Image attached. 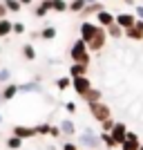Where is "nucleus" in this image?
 Instances as JSON below:
<instances>
[{"label":"nucleus","instance_id":"1","mask_svg":"<svg viewBox=\"0 0 143 150\" xmlns=\"http://www.w3.org/2000/svg\"><path fill=\"white\" fill-rule=\"evenodd\" d=\"M69 58H72V63H83V65H89V63H92V54L87 50L85 40L76 38L74 43H72V47H69Z\"/></svg>","mask_w":143,"mask_h":150},{"label":"nucleus","instance_id":"2","mask_svg":"<svg viewBox=\"0 0 143 150\" xmlns=\"http://www.w3.org/2000/svg\"><path fill=\"white\" fill-rule=\"evenodd\" d=\"M78 137V141L76 144L81 146V148H85V150H99L101 146V137H99V132H94V130H89V128H85V130L81 132V134H76Z\"/></svg>","mask_w":143,"mask_h":150},{"label":"nucleus","instance_id":"3","mask_svg":"<svg viewBox=\"0 0 143 150\" xmlns=\"http://www.w3.org/2000/svg\"><path fill=\"white\" fill-rule=\"evenodd\" d=\"M87 110H89V114H92L94 121H105L112 117V110H110V105H107L105 101H96V103H87Z\"/></svg>","mask_w":143,"mask_h":150},{"label":"nucleus","instance_id":"4","mask_svg":"<svg viewBox=\"0 0 143 150\" xmlns=\"http://www.w3.org/2000/svg\"><path fill=\"white\" fill-rule=\"evenodd\" d=\"M105 45H107V31H105V27H101L96 31V36L87 43V50H89V54H99V52H103Z\"/></svg>","mask_w":143,"mask_h":150},{"label":"nucleus","instance_id":"5","mask_svg":"<svg viewBox=\"0 0 143 150\" xmlns=\"http://www.w3.org/2000/svg\"><path fill=\"white\" fill-rule=\"evenodd\" d=\"M101 29V25H96L94 20H83L81 23V27H78V31H81V40H85V43H89L94 36H96V31Z\"/></svg>","mask_w":143,"mask_h":150},{"label":"nucleus","instance_id":"6","mask_svg":"<svg viewBox=\"0 0 143 150\" xmlns=\"http://www.w3.org/2000/svg\"><path fill=\"white\" fill-rule=\"evenodd\" d=\"M94 85H92V81H89V76H76V79H72V90H74L78 96H85L89 90H92Z\"/></svg>","mask_w":143,"mask_h":150},{"label":"nucleus","instance_id":"7","mask_svg":"<svg viewBox=\"0 0 143 150\" xmlns=\"http://www.w3.org/2000/svg\"><path fill=\"white\" fill-rule=\"evenodd\" d=\"M18 92L20 94H43V83H40V79H34V81H27V83H18Z\"/></svg>","mask_w":143,"mask_h":150},{"label":"nucleus","instance_id":"8","mask_svg":"<svg viewBox=\"0 0 143 150\" xmlns=\"http://www.w3.org/2000/svg\"><path fill=\"white\" fill-rule=\"evenodd\" d=\"M11 134L20 137L23 141H27V139H34V137H38V134H36V128H34V125H23V123L13 125V128H11Z\"/></svg>","mask_w":143,"mask_h":150},{"label":"nucleus","instance_id":"9","mask_svg":"<svg viewBox=\"0 0 143 150\" xmlns=\"http://www.w3.org/2000/svg\"><path fill=\"white\" fill-rule=\"evenodd\" d=\"M141 139H139V134L137 132H132V130H128V134H125V141L121 144V150H139L141 148Z\"/></svg>","mask_w":143,"mask_h":150},{"label":"nucleus","instance_id":"10","mask_svg":"<svg viewBox=\"0 0 143 150\" xmlns=\"http://www.w3.org/2000/svg\"><path fill=\"white\" fill-rule=\"evenodd\" d=\"M94 23L107 29L110 25H114V23H116V13H112L110 9H103V11H99V13H96V20H94Z\"/></svg>","mask_w":143,"mask_h":150},{"label":"nucleus","instance_id":"11","mask_svg":"<svg viewBox=\"0 0 143 150\" xmlns=\"http://www.w3.org/2000/svg\"><path fill=\"white\" fill-rule=\"evenodd\" d=\"M134 23H137V16H134L132 11H121V13H116V25L123 27V31L130 29V27H134Z\"/></svg>","mask_w":143,"mask_h":150},{"label":"nucleus","instance_id":"12","mask_svg":"<svg viewBox=\"0 0 143 150\" xmlns=\"http://www.w3.org/2000/svg\"><path fill=\"white\" fill-rule=\"evenodd\" d=\"M18 83H7V85H2V90H0V96H2V101L5 103H9V101H13L16 96H18Z\"/></svg>","mask_w":143,"mask_h":150},{"label":"nucleus","instance_id":"13","mask_svg":"<svg viewBox=\"0 0 143 150\" xmlns=\"http://www.w3.org/2000/svg\"><path fill=\"white\" fill-rule=\"evenodd\" d=\"M58 128H61V134H63V137H67V139H72V137L78 134V128H76V123L72 119H63L61 123H58Z\"/></svg>","mask_w":143,"mask_h":150},{"label":"nucleus","instance_id":"14","mask_svg":"<svg viewBox=\"0 0 143 150\" xmlns=\"http://www.w3.org/2000/svg\"><path fill=\"white\" fill-rule=\"evenodd\" d=\"M125 38L128 40H143V20L137 18V23H134V27H130V29H125Z\"/></svg>","mask_w":143,"mask_h":150},{"label":"nucleus","instance_id":"15","mask_svg":"<svg viewBox=\"0 0 143 150\" xmlns=\"http://www.w3.org/2000/svg\"><path fill=\"white\" fill-rule=\"evenodd\" d=\"M110 134H112V137H114V141H116V144L121 146V144L125 141V134H128V125H125L123 121H116V125L112 128V132H110Z\"/></svg>","mask_w":143,"mask_h":150},{"label":"nucleus","instance_id":"16","mask_svg":"<svg viewBox=\"0 0 143 150\" xmlns=\"http://www.w3.org/2000/svg\"><path fill=\"white\" fill-rule=\"evenodd\" d=\"M103 9H105V5H103V2H92V5H85V9H83L81 11V18L83 20H89V16H96V13L99 11H103Z\"/></svg>","mask_w":143,"mask_h":150},{"label":"nucleus","instance_id":"17","mask_svg":"<svg viewBox=\"0 0 143 150\" xmlns=\"http://www.w3.org/2000/svg\"><path fill=\"white\" fill-rule=\"evenodd\" d=\"M49 11H51V0H40V2L34 7V16H36V18H45Z\"/></svg>","mask_w":143,"mask_h":150},{"label":"nucleus","instance_id":"18","mask_svg":"<svg viewBox=\"0 0 143 150\" xmlns=\"http://www.w3.org/2000/svg\"><path fill=\"white\" fill-rule=\"evenodd\" d=\"M89 72V65H83V63H72L69 65V76L76 79V76H87Z\"/></svg>","mask_w":143,"mask_h":150},{"label":"nucleus","instance_id":"19","mask_svg":"<svg viewBox=\"0 0 143 150\" xmlns=\"http://www.w3.org/2000/svg\"><path fill=\"white\" fill-rule=\"evenodd\" d=\"M23 139L20 137H16V134H9V137L5 139V146H7V150H23Z\"/></svg>","mask_w":143,"mask_h":150},{"label":"nucleus","instance_id":"20","mask_svg":"<svg viewBox=\"0 0 143 150\" xmlns=\"http://www.w3.org/2000/svg\"><path fill=\"white\" fill-rule=\"evenodd\" d=\"M99 137H101V144L105 146L107 150H114V148H121V146L114 141V137L110 134V132H99Z\"/></svg>","mask_w":143,"mask_h":150},{"label":"nucleus","instance_id":"21","mask_svg":"<svg viewBox=\"0 0 143 150\" xmlns=\"http://www.w3.org/2000/svg\"><path fill=\"white\" fill-rule=\"evenodd\" d=\"M13 34V23L9 18H2L0 20V38H7Z\"/></svg>","mask_w":143,"mask_h":150},{"label":"nucleus","instance_id":"22","mask_svg":"<svg viewBox=\"0 0 143 150\" xmlns=\"http://www.w3.org/2000/svg\"><path fill=\"white\" fill-rule=\"evenodd\" d=\"M83 101H85V103H96V101H103V92H101L99 88H92L85 96H83Z\"/></svg>","mask_w":143,"mask_h":150},{"label":"nucleus","instance_id":"23","mask_svg":"<svg viewBox=\"0 0 143 150\" xmlns=\"http://www.w3.org/2000/svg\"><path fill=\"white\" fill-rule=\"evenodd\" d=\"M105 31H107V38H112V40H118V38H123V36H125L123 27H118L116 23H114V25H110Z\"/></svg>","mask_w":143,"mask_h":150},{"label":"nucleus","instance_id":"24","mask_svg":"<svg viewBox=\"0 0 143 150\" xmlns=\"http://www.w3.org/2000/svg\"><path fill=\"white\" fill-rule=\"evenodd\" d=\"M56 27L54 25H47V27H43V29H40V38H43V40H54V38H56Z\"/></svg>","mask_w":143,"mask_h":150},{"label":"nucleus","instance_id":"25","mask_svg":"<svg viewBox=\"0 0 143 150\" xmlns=\"http://www.w3.org/2000/svg\"><path fill=\"white\" fill-rule=\"evenodd\" d=\"M2 5L7 7V11H9V13H18V11H23L20 0H2Z\"/></svg>","mask_w":143,"mask_h":150},{"label":"nucleus","instance_id":"26","mask_svg":"<svg viewBox=\"0 0 143 150\" xmlns=\"http://www.w3.org/2000/svg\"><path fill=\"white\" fill-rule=\"evenodd\" d=\"M51 11H56V13L69 11V2L67 0H51Z\"/></svg>","mask_w":143,"mask_h":150},{"label":"nucleus","instance_id":"27","mask_svg":"<svg viewBox=\"0 0 143 150\" xmlns=\"http://www.w3.org/2000/svg\"><path fill=\"white\" fill-rule=\"evenodd\" d=\"M23 56H25L27 61H36V47H34L31 43L23 45Z\"/></svg>","mask_w":143,"mask_h":150},{"label":"nucleus","instance_id":"28","mask_svg":"<svg viewBox=\"0 0 143 150\" xmlns=\"http://www.w3.org/2000/svg\"><path fill=\"white\" fill-rule=\"evenodd\" d=\"M56 88L61 90V92L69 90L72 88V76H61V79H56Z\"/></svg>","mask_w":143,"mask_h":150},{"label":"nucleus","instance_id":"29","mask_svg":"<svg viewBox=\"0 0 143 150\" xmlns=\"http://www.w3.org/2000/svg\"><path fill=\"white\" fill-rule=\"evenodd\" d=\"M85 0H69V11L72 13H81L83 9H85Z\"/></svg>","mask_w":143,"mask_h":150},{"label":"nucleus","instance_id":"30","mask_svg":"<svg viewBox=\"0 0 143 150\" xmlns=\"http://www.w3.org/2000/svg\"><path fill=\"white\" fill-rule=\"evenodd\" d=\"M34 128H36V134H40V137H49L51 123H49V121H45V123H38V125H34Z\"/></svg>","mask_w":143,"mask_h":150},{"label":"nucleus","instance_id":"31","mask_svg":"<svg viewBox=\"0 0 143 150\" xmlns=\"http://www.w3.org/2000/svg\"><path fill=\"white\" fill-rule=\"evenodd\" d=\"M11 83V69L9 67H0V85Z\"/></svg>","mask_w":143,"mask_h":150},{"label":"nucleus","instance_id":"32","mask_svg":"<svg viewBox=\"0 0 143 150\" xmlns=\"http://www.w3.org/2000/svg\"><path fill=\"white\" fill-rule=\"evenodd\" d=\"M116 125V119L114 117H110V119L101 121V132H112V128Z\"/></svg>","mask_w":143,"mask_h":150},{"label":"nucleus","instance_id":"33","mask_svg":"<svg viewBox=\"0 0 143 150\" xmlns=\"http://www.w3.org/2000/svg\"><path fill=\"white\" fill-rule=\"evenodd\" d=\"M25 31H27V25H25V23H20V20H16V23H13V34H16V36H23Z\"/></svg>","mask_w":143,"mask_h":150},{"label":"nucleus","instance_id":"34","mask_svg":"<svg viewBox=\"0 0 143 150\" xmlns=\"http://www.w3.org/2000/svg\"><path fill=\"white\" fill-rule=\"evenodd\" d=\"M61 150H81V146L76 144V141H72V139H67V141L61 146Z\"/></svg>","mask_w":143,"mask_h":150},{"label":"nucleus","instance_id":"35","mask_svg":"<svg viewBox=\"0 0 143 150\" xmlns=\"http://www.w3.org/2000/svg\"><path fill=\"white\" fill-rule=\"evenodd\" d=\"M63 108H65V112H67V114H76V110H78L74 101H67V103H65Z\"/></svg>","mask_w":143,"mask_h":150},{"label":"nucleus","instance_id":"36","mask_svg":"<svg viewBox=\"0 0 143 150\" xmlns=\"http://www.w3.org/2000/svg\"><path fill=\"white\" fill-rule=\"evenodd\" d=\"M49 137H54V139L63 137V134H61V128H58V125H51V130H49Z\"/></svg>","mask_w":143,"mask_h":150},{"label":"nucleus","instance_id":"37","mask_svg":"<svg viewBox=\"0 0 143 150\" xmlns=\"http://www.w3.org/2000/svg\"><path fill=\"white\" fill-rule=\"evenodd\" d=\"M134 16H137L139 20H143V5H139V7H134Z\"/></svg>","mask_w":143,"mask_h":150},{"label":"nucleus","instance_id":"38","mask_svg":"<svg viewBox=\"0 0 143 150\" xmlns=\"http://www.w3.org/2000/svg\"><path fill=\"white\" fill-rule=\"evenodd\" d=\"M7 13H9V11H7V7L2 5V2H0V20H2V18H7Z\"/></svg>","mask_w":143,"mask_h":150},{"label":"nucleus","instance_id":"39","mask_svg":"<svg viewBox=\"0 0 143 150\" xmlns=\"http://www.w3.org/2000/svg\"><path fill=\"white\" fill-rule=\"evenodd\" d=\"M20 5H23V7H29V5H34V0H20Z\"/></svg>","mask_w":143,"mask_h":150},{"label":"nucleus","instance_id":"40","mask_svg":"<svg viewBox=\"0 0 143 150\" xmlns=\"http://www.w3.org/2000/svg\"><path fill=\"white\" fill-rule=\"evenodd\" d=\"M121 2H125V5H134V0H121Z\"/></svg>","mask_w":143,"mask_h":150},{"label":"nucleus","instance_id":"41","mask_svg":"<svg viewBox=\"0 0 143 150\" xmlns=\"http://www.w3.org/2000/svg\"><path fill=\"white\" fill-rule=\"evenodd\" d=\"M85 2H87V5H92V2H99V0H85Z\"/></svg>","mask_w":143,"mask_h":150},{"label":"nucleus","instance_id":"42","mask_svg":"<svg viewBox=\"0 0 143 150\" xmlns=\"http://www.w3.org/2000/svg\"><path fill=\"white\" fill-rule=\"evenodd\" d=\"M2 121H5V117H2V112H0V123H2Z\"/></svg>","mask_w":143,"mask_h":150},{"label":"nucleus","instance_id":"43","mask_svg":"<svg viewBox=\"0 0 143 150\" xmlns=\"http://www.w3.org/2000/svg\"><path fill=\"white\" fill-rule=\"evenodd\" d=\"M0 103H5V101H2V96H0Z\"/></svg>","mask_w":143,"mask_h":150},{"label":"nucleus","instance_id":"44","mask_svg":"<svg viewBox=\"0 0 143 150\" xmlns=\"http://www.w3.org/2000/svg\"><path fill=\"white\" fill-rule=\"evenodd\" d=\"M0 54H2V45H0Z\"/></svg>","mask_w":143,"mask_h":150},{"label":"nucleus","instance_id":"45","mask_svg":"<svg viewBox=\"0 0 143 150\" xmlns=\"http://www.w3.org/2000/svg\"><path fill=\"white\" fill-rule=\"evenodd\" d=\"M139 150H143V144H141V148H139Z\"/></svg>","mask_w":143,"mask_h":150},{"label":"nucleus","instance_id":"46","mask_svg":"<svg viewBox=\"0 0 143 150\" xmlns=\"http://www.w3.org/2000/svg\"><path fill=\"white\" fill-rule=\"evenodd\" d=\"M0 67H2V65H0Z\"/></svg>","mask_w":143,"mask_h":150}]
</instances>
